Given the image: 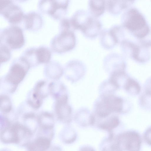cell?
Here are the masks:
<instances>
[{
	"mask_svg": "<svg viewBox=\"0 0 151 151\" xmlns=\"http://www.w3.org/2000/svg\"><path fill=\"white\" fill-rule=\"evenodd\" d=\"M106 3V7L108 11L113 14L119 13L123 9L127 6L129 3L125 1H108Z\"/></svg>",
	"mask_w": 151,
	"mask_h": 151,
	"instance_id": "19",
	"label": "cell"
},
{
	"mask_svg": "<svg viewBox=\"0 0 151 151\" xmlns=\"http://www.w3.org/2000/svg\"><path fill=\"white\" fill-rule=\"evenodd\" d=\"M116 141V144L121 151H139L141 139L138 133L128 131L119 135Z\"/></svg>",
	"mask_w": 151,
	"mask_h": 151,
	"instance_id": "6",
	"label": "cell"
},
{
	"mask_svg": "<svg viewBox=\"0 0 151 151\" xmlns=\"http://www.w3.org/2000/svg\"><path fill=\"white\" fill-rule=\"evenodd\" d=\"M101 29L100 22L96 18L91 16L81 31L87 37L93 38L99 35Z\"/></svg>",
	"mask_w": 151,
	"mask_h": 151,
	"instance_id": "12",
	"label": "cell"
},
{
	"mask_svg": "<svg viewBox=\"0 0 151 151\" xmlns=\"http://www.w3.org/2000/svg\"><path fill=\"white\" fill-rule=\"evenodd\" d=\"M0 45H4L10 50L19 49L25 43L23 31L19 27L10 26L1 30Z\"/></svg>",
	"mask_w": 151,
	"mask_h": 151,
	"instance_id": "3",
	"label": "cell"
},
{
	"mask_svg": "<svg viewBox=\"0 0 151 151\" xmlns=\"http://www.w3.org/2000/svg\"><path fill=\"white\" fill-rule=\"evenodd\" d=\"M1 151H12L10 150L7 149H3L1 150Z\"/></svg>",
	"mask_w": 151,
	"mask_h": 151,
	"instance_id": "30",
	"label": "cell"
},
{
	"mask_svg": "<svg viewBox=\"0 0 151 151\" xmlns=\"http://www.w3.org/2000/svg\"><path fill=\"white\" fill-rule=\"evenodd\" d=\"M30 65L22 56L13 62L5 81L12 87V92L25 77Z\"/></svg>",
	"mask_w": 151,
	"mask_h": 151,
	"instance_id": "2",
	"label": "cell"
},
{
	"mask_svg": "<svg viewBox=\"0 0 151 151\" xmlns=\"http://www.w3.org/2000/svg\"><path fill=\"white\" fill-rule=\"evenodd\" d=\"M119 123L118 117L114 116H111L101 124L100 127L103 129L110 131L117 127Z\"/></svg>",
	"mask_w": 151,
	"mask_h": 151,
	"instance_id": "20",
	"label": "cell"
},
{
	"mask_svg": "<svg viewBox=\"0 0 151 151\" xmlns=\"http://www.w3.org/2000/svg\"><path fill=\"white\" fill-rule=\"evenodd\" d=\"M47 151H62L61 148L59 146L54 145L51 146Z\"/></svg>",
	"mask_w": 151,
	"mask_h": 151,
	"instance_id": "28",
	"label": "cell"
},
{
	"mask_svg": "<svg viewBox=\"0 0 151 151\" xmlns=\"http://www.w3.org/2000/svg\"><path fill=\"white\" fill-rule=\"evenodd\" d=\"M101 41L102 46L107 49L113 47L118 42L114 33L111 28L102 33Z\"/></svg>",
	"mask_w": 151,
	"mask_h": 151,
	"instance_id": "16",
	"label": "cell"
},
{
	"mask_svg": "<svg viewBox=\"0 0 151 151\" xmlns=\"http://www.w3.org/2000/svg\"><path fill=\"white\" fill-rule=\"evenodd\" d=\"M80 151H95V150L91 147L84 146L82 147Z\"/></svg>",
	"mask_w": 151,
	"mask_h": 151,
	"instance_id": "29",
	"label": "cell"
},
{
	"mask_svg": "<svg viewBox=\"0 0 151 151\" xmlns=\"http://www.w3.org/2000/svg\"><path fill=\"white\" fill-rule=\"evenodd\" d=\"M0 13L13 24L20 23L24 15L21 8L10 0H0Z\"/></svg>",
	"mask_w": 151,
	"mask_h": 151,
	"instance_id": "7",
	"label": "cell"
},
{
	"mask_svg": "<svg viewBox=\"0 0 151 151\" xmlns=\"http://www.w3.org/2000/svg\"><path fill=\"white\" fill-rule=\"evenodd\" d=\"M26 146L27 151H47L50 147L52 139L37 135Z\"/></svg>",
	"mask_w": 151,
	"mask_h": 151,
	"instance_id": "9",
	"label": "cell"
},
{
	"mask_svg": "<svg viewBox=\"0 0 151 151\" xmlns=\"http://www.w3.org/2000/svg\"><path fill=\"white\" fill-rule=\"evenodd\" d=\"M43 100V99L33 91L27 99V103L32 108L37 109L42 105Z\"/></svg>",
	"mask_w": 151,
	"mask_h": 151,
	"instance_id": "21",
	"label": "cell"
},
{
	"mask_svg": "<svg viewBox=\"0 0 151 151\" xmlns=\"http://www.w3.org/2000/svg\"><path fill=\"white\" fill-rule=\"evenodd\" d=\"M11 53L10 50L6 46L0 45V63L5 62L10 58Z\"/></svg>",
	"mask_w": 151,
	"mask_h": 151,
	"instance_id": "26",
	"label": "cell"
},
{
	"mask_svg": "<svg viewBox=\"0 0 151 151\" xmlns=\"http://www.w3.org/2000/svg\"><path fill=\"white\" fill-rule=\"evenodd\" d=\"M122 19L123 27L137 38H143L149 32L145 19L136 9L127 10L123 14Z\"/></svg>",
	"mask_w": 151,
	"mask_h": 151,
	"instance_id": "1",
	"label": "cell"
},
{
	"mask_svg": "<svg viewBox=\"0 0 151 151\" xmlns=\"http://www.w3.org/2000/svg\"><path fill=\"white\" fill-rule=\"evenodd\" d=\"M76 43V37L73 31H62L52 38L50 45L54 52L61 53L73 49Z\"/></svg>",
	"mask_w": 151,
	"mask_h": 151,
	"instance_id": "4",
	"label": "cell"
},
{
	"mask_svg": "<svg viewBox=\"0 0 151 151\" xmlns=\"http://www.w3.org/2000/svg\"><path fill=\"white\" fill-rule=\"evenodd\" d=\"M49 93L56 101L67 96L64 85L58 82H52L48 85Z\"/></svg>",
	"mask_w": 151,
	"mask_h": 151,
	"instance_id": "17",
	"label": "cell"
},
{
	"mask_svg": "<svg viewBox=\"0 0 151 151\" xmlns=\"http://www.w3.org/2000/svg\"><path fill=\"white\" fill-rule=\"evenodd\" d=\"M55 110L57 118L60 122L64 123H68L71 122L72 109L68 101H56Z\"/></svg>",
	"mask_w": 151,
	"mask_h": 151,
	"instance_id": "10",
	"label": "cell"
},
{
	"mask_svg": "<svg viewBox=\"0 0 151 151\" xmlns=\"http://www.w3.org/2000/svg\"><path fill=\"white\" fill-rule=\"evenodd\" d=\"M99 101L102 108L109 114L114 112H120L123 109L122 99L112 94L103 95Z\"/></svg>",
	"mask_w": 151,
	"mask_h": 151,
	"instance_id": "8",
	"label": "cell"
},
{
	"mask_svg": "<svg viewBox=\"0 0 151 151\" xmlns=\"http://www.w3.org/2000/svg\"><path fill=\"white\" fill-rule=\"evenodd\" d=\"M106 7L104 1L90 0L88 2L89 14L93 17L96 18L102 14Z\"/></svg>",
	"mask_w": 151,
	"mask_h": 151,
	"instance_id": "15",
	"label": "cell"
},
{
	"mask_svg": "<svg viewBox=\"0 0 151 151\" xmlns=\"http://www.w3.org/2000/svg\"><path fill=\"white\" fill-rule=\"evenodd\" d=\"M144 137L146 142L151 146V127L149 128L145 132Z\"/></svg>",
	"mask_w": 151,
	"mask_h": 151,
	"instance_id": "27",
	"label": "cell"
},
{
	"mask_svg": "<svg viewBox=\"0 0 151 151\" xmlns=\"http://www.w3.org/2000/svg\"><path fill=\"white\" fill-rule=\"evenodd\" d=\"M47 64L45 70L47 76L53 79L59 78L63 73V70L60 65L54 61L49 62Z\"/></svg>",
	"mask_w": 151,
	"mask_h": 151,
	"instance_id": "14",
	"label": "cell"
},
{
	"mask_svg": "<svg viewBox=\"0 0 151 151\" xmlns=\"http://www.w3.org/2000/svg\"><path fill=\"white\" fill-rule=\"evenodd\" d=\"M36 53L38 64L47 63L50 62L51 53L49 49L44 46L36 47Z\"/></svg>",
	"mask_w": 151,
	"mask_h": 151,
	"instance_id": "18",
	"label": "cell"
},
{
	"mask_svg": "<svg viewBox=\"0 0 151 151\" xmlns=\"http://www.w3.org/2000/svg\"><path fill=\"white\" fill-rule=\"evenodd\" d=\"M125 89L129 93L137 94L140 91V87L139 84L133 79L128 78L124 87Z\"/></svg>",
	"mask_w": 151,
	"mask_h": 151,
	"instance_id": "24",
	"label": "cell"
},
{
	"mask_svg": "<svg viewBox=\"0 0 151 151\" xmlns=\"http://www.w3.org/2000/svg\"><path fill=\"white\" fill-rule=\"evenodd\" d=\"M60 139L65 144L72 142L75 139V134L69 128H65L60 132L59 134Z\"/></svg>",
	"mask_w": 151,
	"mask_h": 151,
	"instance_id": "25",
	"label": "cell"
},
{
	"mask_svg": "<svg viewBox=\"0 0 151 151\" xmlns=\"http://www.w3.org/2000/svg\"><path fill=\"white\" fill-rule=\"evenodd\" d=\"M0 109L3 114H7L12 109V105L9 98L6 95L2 94L0 95Z\"/></svg>",
	"mask_w": 151,
	"mask_h": 151,
	"instance_id": "23",
	"label": "cell"
},
{
	"mask_svg": "<svg viewBox=\"0 0 151 151\" xmlns=\"http://www.w3.org/2000/svg\"><path fill=\"white\" fill-rule=\"evenodd\" d=\"M69 1L42 0L38 4V7L42 12L47 14L53 18L63 19L66 13Z\"/></svg>",
	"mask_w": 151,
	"mask_h": 151,
	"instance_id": "5",
	"label": "cell"
},
{
	"mask_svg": "<svg viewBox=\"0 0 151 151\" xmlns=\"http://www.w3.org/2000/svg\"><path fill=\"white\" fill-rule=\"evenodd\" d=\"M39 129L43 131L54 130L55 120L52 114L47 112H42L37 116Z\"/></svg>",
	"mask_w": 151,
	"mask_h": 151,
	"instance_id": "13",
	"label": "cell"
},
{
	"mask_svg": "<svg viewBox=\"0 0 151 151\" xmlns=\"http://www.w3.org/2000/svg\"><path fill=\"white\" fill-rule=\"evenodd\" d=\"M23 20L25 29L31 31L39 29L42 27L43 21L40 14L34 11L24 14Z\"/></svg>",
	"mask_w": 151,
	"mask_h": 151,
	"instance_id": "11",
	"label": "cell"
},
{
	"mask_svg": "<svg viewBox=\"0 0 151 151\" xmlns=\"http://www.w3.org/2000/svg\"><path fill=\"white\" fill-rule=\"evenodd\" d=\"M33 91L44 99L50 93L48 85L47 86L46 82L42 81L38 82L35 85Z\"/></svg>",
	"mask_w": 151,
	"mask_h": 151,
	"instance_id": "22",
	"label": "cell"
}]
</instances>
